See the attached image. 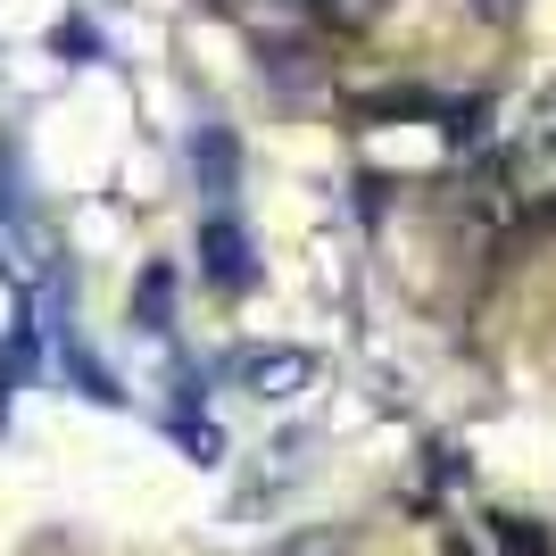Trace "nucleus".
Instances as JSON below:
<instances>
[{
    "mask_svg": "<svg viewBox=\"0 0 556 556\" xmlns=\"http://www.w3.org/2000/svg\"><path fill=\"white\" fill-rule=\"evenodd\" d=\"M200 257H208V275L225 282V291H241V282H250V241H241V225H232V216H208Z\"/></svg>",
    "mask_w": 556,
    "mask_h": 556,
    "instance_id": "3",
    "label": "nucleus"
},
{
    "mask_svg": "<svg viewBox=\"0 0 556 556\" xmlns=\"http://www.w3.org/2000/svg\"><path fill=\"white\" fill-rule=\"evenodd\" d=\"M473 17H490V25H515V17H523V0H473Z\"/></svg>",
    "mask_w": 556,
    "mask_h": 556,
    "instance_id": "5",
    "label": "nucleus"
},
{
    "mask_svg": "<svg viewBox=\"0 0 556 556\" xmlns=\"http://www.w3.org/2000/svg\"><path fill=\"white\" fill-rule=\"evenodd\" d=\"M275 556H349V532H307V540H291V548H275Z\"/></svg>",
    "mask_w": 556,
    "mask_h": 556,
    "instance_id": "4",
    "label": "nucleus"
},
{
    "mask_svg": "<svg viewBox=\"0 0 556 556\" xmlns=\"http://www.w3.org/2000/svg\"><path fill=\"white\" fill-rule=\"evenodd\" d=\"M307 374H316V357H300V349H250V357L232 366V382L250 399H291Z\"/></svg>",
    "mask_w": 556,
    "mask_h": 556,
    "instance_id": "2",
    "label": "nucleus"
},
{
    "mask_svg": "<svg viewBox=\"0 0 556 556\" xmlns=\"http://www.w3.org/2000/svg\"><path fill=\"white\" fill-rule=\"evenodd\" d=\"M498 184H507L515 208H532V216L556 208V75L515 100L507 141H498Z\"/></svg>",
    "mask_w": 556,
    "mask_h": 556,
    "instance_id": "1",
    "label": "nucleus"
}]
</instances>
